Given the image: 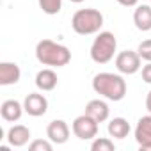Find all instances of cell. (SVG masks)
I'll list each match as a JSON object with an SVG mask.
<instances>
[{"mask_svg": "<svg viewBox=\"0 0 151 151\" xmlns=\"http://www.w3.org/2000/svg\"><path fill=\"white\" fill-rule=\"evenodd\" d=\"M93 89L110 101H121L126 96V82L117 73H98L93 78Z\"/></svg>", "mask_w": 151, "mask_h": 151, "instance_id": "cell-1", "label": "cell"}, {"mask_svg": "<svg viewBox=\"0 0 151 151\" xmlns=\"http://www.w3.org/2000/svg\"><path fill=\"white\" fill-rule=\"evenodd\" d=\"M36 59L43 66L52 68H62L71 60V52L68 46L52 41V39H41L36 45Z\"/></svg>", "mask_w": 151, "mask_h": 151, "instance_id": "cell-2", "label": "cell"}, {"mask_svg": "<svg viewBox=\"0 0 151 151\" xmlns=\"http://www.w3.org/2000/svg\"><path fill=\"white\" fill-rule=\"evenodd\" d=\"M103 27V14L98 9H78L71 18V29L80 36H91Z\"/></svg>", "mask_w": 151, "mask_h": 151, "instance_id": "cell-3", "label": "cell"}, {"mask_svg": "<svg viewBox=\"0 0 151 151\" xmlns=\"http://www.w3.org/2000/svg\"><path fill=\"white\" fill-rule=\"evenodd\" d=\"M116 50H117V39L112 32L105 30V32H100L93 45H91V59L96 62V64H107L114 59L116 55Z\"/></svg>", "mask_w": 151, "mask_h": 151, "instance_id": "cell-4", "label": "cell"}, {"mask_svg": "<svg viewBox=\"0 0 151 151\" xmlns=\"http://www.w3.org/2000/svg\"><path fill=\"white\" fill-rule=\"evenodd\" d=\"M98 121L93 119L89 114H82L78 117H75L73 124H71V130L75 133V137H78L80 140H91L98 135Z\"/></svg>", "mask_w": 151, "mask_h": 151, "instance_id": "cell-5", "label": "cell"}, {"mask_svg": "<svg viewBox=\"0 0 151 151\" xmlns=\"http://www.w3.org/2000/svg\"><path fill=\"white\" fill-rule=\"evenodd\" d=\"M116 68L123 75H135L142 68V59L133 50H124L116 55Z\"/></svg>", "mask_w": 151, "mask_h": 151, "instance_id": "cell-6", "label": "cell"}, {"mask_svg": "<svg viewBox=\"0 0 151 151\" xmlns=\"http://www.w3.org/2000/svg\"><path fill=\"white\" fill-rule=\"evenodd\" d=\"M135 140L140 151H151V114L142 116L135 126Z\"/></svg>", "mask_w": 151, "mask_h": 151, "instance_id": "cell-7", "label": "cell"}, {"mask_svg": "<svg viewBox=\"0 0 151 151\" xmlns=\"http://www.w3.org/2000/svg\"><path fill=\"white\" fill-rule=\"evenodd\" d=\"M23 109L29 116L32 117H39V116H45L46 110H48V100L39 94V93H30L25 96L23 100Z\"/></svg>", "mask_w": 151, "mask_h": 151, "instance_id": "cell-8", "label": "cell"}, {"mask_svg": "<svg viewBox=\"0 0 151 151\" xmlns=\"http://www.w3.org/2000/svg\"><path fill=\"white\" fill-rule=\"evenodd\" d=\"M46 137L53 144H64V142H68V139H69V126H68V123L62 121V119H53L46 126Z\"/></svg>", "mask_w": 151, "mask_h": 151, "instance_id": "cell-9", "label": "cell"}, {"mask_svg": "<svg viewBox=\"0 0 151 151\" xmlns=\"http://www.w3.org/2000/svg\"><path fill=\"white\" fill-rule=\"evenodd\" d=\"M22 71L16 62H0V86H13L20 80Z\"/></svg>", "mask_w": 151, "mask_h": 151, "instance_id": "cell-10", "label": "cell"}, {"mask_svg": "<svg viewBox=\"0 0 151 151\" xmlns=\"http://www.w3.org/2000/svg\"><path fill=\"white\" fill-rule=\"evenodd\" d=\"M23 112H25L23 103H20L18 100H6L0 107V116H2L4 121H9V123L18 121Z\"/></svg>", "mask_w": 151, "mask_h": 151, "instance_id": "cell-11", "label": "cell"}, {"mask_svg": "<svg viewBox=\"0 0 151 151\" xmlns=\"http://www.w3.org/2000/svg\"><path fill=\"white\" fill-rule=\"evenodd\" d=\"M30 139V130L25 126V124H14L9 128L7 132V142L13 146V147H22L29 142Z\"/></svg>", "mask_w": 151, "mask_h": 151, "instance_id": "cell-12", "label": "cell"}, {"mask_svg": "<svg viewBox=\"0 0 151 151\" xmlns=\"http://www.w3.org/2000/svg\"><path fill=\"white\" fill-rule=\"evenodd\" d=\"M86 114H89L93 119H96L98 123H103L109 119L110 116V109L103 100H91L86 105Z\"/></svg>", "mask_w": 151, "mask_h": 151, "instance_id": "cell-13", "label": "cell"}, {"mask_svg": "<svg viewBox=\"0 0 151 151\" xmlns=\"http://www.w3.org/2000/svg\"><path fill=\"white\" fill-rule=\"evenodd\" d=\"M57 75H55V71L53 69H50V68H46V69H41L37 75H36V87L39 89V91H53L55 87H57Z\"/></svg>", "mask_w": 151, "mask_h": 151, "instance_id": "cell-14", "label": "cell"}, {"mask_svg": "<svg viewBox=\"0 0 151 151\" xmlns=\"http://www.w3.org/2000/svg\"><path fill=\"white\" fill-rule=\"evenodd\" d=\"M133 23L142 32L151 30V4L149 6H146V4L137 6V9L133 11Z\"/></svg>", "mask_w": 151, "mask_h": 151, "instance_id": "cell-15", "label": "cell"}, {"mask_svg": "<svg viewBox=\"0 0 151 151\" xmlns=\"http://www.w3.org/2000/svg\"><path fill=\"white\" fill-rule=\"evenodd\" d=\"M130 130H132L130 123L124 117H114V119H110V123L107 126L109 135L114 137V139H124V137H128Z\"/></svg>", "mask_w": 151, "mask_h": 151, "instance_id": "cell-16", "label": "cell"}, {"mask_svg": "<svg viewBox=\"0 0 151 151\" xmlns=\"http://www.w3.org/2000/svg\"><path fill=\"white\" fill-rule=\"evenodd\" d=\"M93 151H114V140H110L109 137H94L93 144H91Z\"/></svg>", "mask_w": 151, "mask_h": 151, "instance_id": "cell-17", "label": "cell"}, {"mask_svg": "<svg viewBox=\"0 0 151 151\" xmlns=\"http://www.w3.org/2000/svg\"><path fill=\"white\" fill-rule=\"evenodd\" d=\"M39 7L46 14H57L62 9V0H37Z\"/></svg>", "mask_w": 151, "mask_h": 151, "instance_id": "cell-18", "label": "cell"}, {"mask_svg": "<svg viewBox=\"0 0 151 151\" xmlns=\"http://www.w3.org/2000/svg\"><path fill=\"white\" fill-rule=\"evenodd\" d=\"M137 53L140 55V59H142V60L151 62V39H144V41L139 45Z\"/></svg>", "mask_w": 151, "mask_h": 151, "instance_id": "cell-19", "label": "cell"}, {"mask_svg": "<svg viewBox=\"0 0 151 151\" xmlns=\"http://www.w3.org/2000/svg\"><path fill=\"white\" fill-rule=\"evenodd\" d=\"M52 140L48 139V140H41V139H37V140H32L30 144H29V149L30 151H52Z\"/></svg>", "mask_w": 151, "mask_h": 151, "instance_id": "cell-20", "label": "cell"}, {"mask_svg": "<svg viewBox=\"0 0 151 151\" xmlns=\"http://www.w3.org/2000/svg\"><path fill=\"white\" fill-rule=\"evenodd\" d=\"M142 80L151 86V62H147V64L142 66Z\"/></svg>", "mask_w": 151, "mask_h": 151, "instance_id": "cell-21", "label": "cell"}, {"mask_svg": "<svg viewBox=\"0 0 151 151\" xmlns=\"http://www.w3.org/2000/svg\"><path fill=\"white\" fill-rule=\"evenodd\" d=\"M116 2L121 4V6H124V7H133V6H137L139 0H116Z\"/></svg>", "mask_w": 151, "mask_h": 151, "instance_id": "cell-22", "label": "cell"}, {"mask_svg": "<svg viewBox=\"0 0 151 151\" xmlns=\"http://www.w3.org/2000/svg\"><path fill=\"white\" fill-rule=\"evenodd\" d=\"M146 109H147V112L151 114V91H149L147 96H146Z\"/></svg>", "mask_w": 151, "mask_h": 151, "instance_id": "cell-23", "label": "cell"}, {"mask_svg": "<svg viewBox=\"0 0 151 151\" xmlns=\"http://www.w3.org/2000/svg\"><path fill=\"white\" fill-rule=\"evenodd\" d=\"M69 2H73V4H82L84 0H69Z\"/></svg>", "mask_w": 151, "mask_h": 151, "instance_id": "cell-24", "label": "cell"}, {"mask_svg": "<svg viewBox=\"0 0 151 151\" xmlns=\"http://www.w3.org/2000/svg\"><path fill=\"white\" fill-rule=\"evenodd\" d=\"M149 4H151V0H149Z\"/></svg>", "mask_w": 151, "mask_h": 151, "instance_id": "cell-25", "label": "cell"}]
</instances>
